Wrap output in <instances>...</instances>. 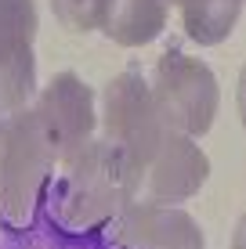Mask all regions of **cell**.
<instances>
[{"label": "cell", "mask_w": 246, "mask_h": 249, "mask_svg": "<svg viewBox=\"0 0 246 249\" xmlns=\"http://www.w3.org/2000/svg\"><path fill=\"white\" fill-rule=\"evenodd\" d=\"M141 80H145L149 98L167 130L185 137H199L210 130L221 90H217L214 72L199 58L181 54V51H163L152 65V72Z\"/></svg>", "instance_id": "1"}, {"label": "cell", "mask_w": 246, "mask_h": 249, "mask_svg": "<svg viewBox=\"0 0 246 249\" xmlns=\"http://www.w3.org/2000/svg\"><path fill=\"white\" fill-rule=\"evenodd\" d=\"M69 162H73V177L65 184V202H62V213L69 224L76 228L105 224L127 202H134L138 174L113 144L87 141Z\"/></svg>", "instance_id": "2"}, {"label": "cell", "mask_w": 246, "mask_h": 249, "mask_svg": "<svg viewBox=\"0 0 246 249\" xmlns=\"http://www.w3.org/2000/svg\"><path fill=\"white\" fill-rule=\"evenodd\" d=\"M22 112L51 162H69L95 134V94L73 72L55 76Z\"/></svg>", "instance_id": "3"}, {"label": "cell", "mask_w": 246, "mask_h": 249, "mask_svg": "<svg viewBox=\"0 0 246 249\" xmlns=\"http://www.w3.org/2000/svg\"><path fill=\"white\" fill-rule=\"evenodd\" d=\"M163 134L167 126L149 98L145 80L134 72L116 76L101 94V141L113 144L141 177V170L152 159V152L159 148Z\"/></svg>", "instance_id": "4"}, {"label": "cell", "mask_w": 246, "mask_h": 249, "mask_svg": "<svg viewBox=\"0 0 246 249\" xmlns=\"http://www.w3.org/2000/svg\"><path fill=\"white\" fill-rule=\"evenodd\" d=\"M51 159L33 137L25 112L0 123V213L11 220H25L37 202L40 188L47 184Z\"/></svg>", "instance_id": "5"}, {"label": "cell", "mask_w": 246, "mask_h": 249, "mask_svg": "<svg viewBox=\"0 0 246 249\" xmlns=\"http://www.w3.org/2000/svg\"><path fill=\"white\" fill-rule=\"evenodd\" d=\"M210 166L207 156L192 137L167 130L159 148L152 152V159L145 162L138 177V202H159V206H174L189 195H196L203 181H207Z\"/></svg>", "instance_id": "6"}, {"label": "cell", "mask_w": 246, "mask_h": 249, "mask_svg": "<svg viewBox=\"0 0 246 249\" xmlns=\"http://www.w3.org/2000/svg\"><path fill=\"white\" fill-rule=\"evenodd\" d=\"M33 0H0V112H19L33 94Z\"/></svg>", "instance_id": "7"}, {"label": "cell", "mask_w": 246, "mask_h": 249, "mask_svg": "<svg viewBox=\"0 0 246 249\" xmlns=\"http://www.w3.org/2000/svg\"><path fill=\"white\" fill-rule=\"evenodd\" d=\"M116 238L127 249H207L189 213L159 202H127L116 213Z\"/></svg>", "instance_id": "8"}, {"label": "cell", "mask_w": 246, "mask_h": 249, "mask_svg": "<svg viewBox=\"0 0 246 249\" xmlns=\"http://www.w3.org/2000/svg\"><path fill=\"white\" fill-rule=\"evenodd\" d=\"M167 4L170 0H105L101 29L109 40H116L123 47H141L163 33Z\"/></svg>", "instance_id": "9"}, {"label": "cell", "mask_w": 246, "mask_h": 249, "mask_svg": "<svg viewBox=\"0 0 246 249\" xmlns=\"http://www.w3.org/2000/svg\"><path fill=\"white\" fill-rule=\"evenodd\" d=\"M181 11L185 33L199 44H217L232 33L243 0H170Z\"/></svg>", "instance_id": "10"}, {"label": "cell", "mask_w": 246, "mask_h": 249, "mask_svg": "<svg viewBox=\"0 0 246 249\" xmlns=\"http://www.w3.org/2000/svg\"><path fill=\"white\" fill-rule=\"evenodd\" d=\"M55 18L73 33L101 29V15H105V0H51Z\"/></svg>", "instance_id": "11"}]
</instances>
